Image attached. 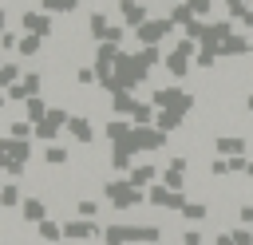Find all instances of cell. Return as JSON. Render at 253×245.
Masks as SVG:
<instances>
[{
	"label": "cell",
	"mask_w": 253,
	"mask_h": 245,
	"mask_svg": "<svg viewBox=\"0 0 253 245\" xmlns=\"http://www.w3.org/2000/svg\"><path fill=\"white\" fill-rule=\"evenodd\" d=\"M20 79H24V67H20V63H12V59H4V63H0V91L16 87Z\"/></svg>",
	"instance_id": "obj_21"
},
{
	"label": "cell",
	"mask_w": 253,
	"mask_h": 245,
	"mask_svg": "<svg viewBox=\"0 0 253 245\" xmlns=\"http://www.w3.org/2000/svg\"><path fill=\"white\" fill-rule=\"evenodd\" d=\"M20 221H24V225L47 221V202H43V194H28V198L20 202Z\"/></svg>",
	"instance_id": "obj_11"
},
{
	"label": "cell",
	"mask_w": 253,
	"mask_h": 245,
	"mask_svg": "<svg viewBox=\"0 0 253 245\" xmlns=\"http://www.w3.org/2000/svg\"><path fill=\"white\" fill-rule=\"evenodd\" d=\"M182 217H186V221H206V217H210V202H190V198H186Z\"/></svg>",
	"instance_id": "obj_23"
},
{
	"label": "cell",
	"mask_w": 253,
	"mask_h": 245,
	"mask_svg": "<svg viewBox=\"0 0 253 245\" xmlns=\"http://www.w3.org/2000/svg\"><path fill=\"white\" fill-rule=\"evenodd\" d=\"M28 154H32L28 142H20V138H12V134H8V138L0 134V170H4V174L24 178V174H28Z\"/></svg>",
	"instance_id": "obj_2"
},
{
	"label": "cell",
	"mask_w": 253,
	"mask_h": 245,
	"mask_svg": "<svg viewBox=\"0 0 253 245\" xmlns=\"http://www.w3.org/2000/svg\"><path fill=\"white\" fill-rule=\"evenodd\" d=\"M67 119H71V111H67V107H59V103H51L47 119H43V122H36V134H32V138H40V142H55V138H59V130L67 126Z\"/></svg>",
	"instance_id": "obj_6"
},
{
	"label": "cell",
	"mask_w": 253,
	"mask_h": 245,
	"mask_svg": "<svg viewBox=\"0 0 253 245\" xmlns=\"http://www.w3.org/2000/svg\"><path fill=\"white\" fill-rule=\"evenodd\" d=\"M0 194H4V182H0Z\"/></svg>",
	"instance_id": "obj_39"
},
{
	"label": "cell",
	"mask_w": 253,
	"mask_h": 245,
	"mask_svg": "<svg viewBox=\"0 0 253 245\" xmlns=\"http://www.w3.org/2000/svg\"><path fill=\"white\" fill-rule=\"evenodd\" d=\"M130 134H134V122H130V119H107V122H103V138H107L111 146H115V142H126Z\"/></svg>",
	"instance_id": "obj_15"
},
{
	"label": "cell",
	"mask_w": 253,
	"mask_h": 245,
	"mask_svg": "<svg viewBox=\"0 0 253 245\" xmlns=\"http://www.w3.org/2000/svg\"><path fill=\"white\" fill-rule=\"evenodd\" d=\"M20 55H40L43 51V40L40 36H20V47H16Z\"/></svg>",
	"instance_id": "obj_27"
},
{
	"label": "cell",
	"mask_w": 253,
	"mask_h": 245,
	"mask_svg": "<svg viewBox=\"0 0 253 245\" xmlns=\"http://www.w3.org/2000/svg\"><path fill=\"white\" fill-rule=\"evenodd\" d=\"M12 47H20V36L16 32H4L0 36V51H12Z\"/></svg>",
	"instance_id": "obj_33"
},
{
	"label": "cell",
	"mask_w": 253,
	"mask_h": 245,
	"mask_svg": "<svg viewBox=\"0 0 253 245\" xmlns=\"http://www.w3.org/2000/svg\"><path fill=\"white\" fill-rule=\"evenodd\" d=\"M241 107H245V111H249V115H253V91H249V95H245V99H241Z\"/></svg>",
	"instance_id": "obj_36"
},
{
	"label": "cell",
	"mask_w": 253,
	"mask_h": 245,
	"mask_svg": "<svg viewBox=\"0 0 253 245\" xmlns=\"http://www.w3.org/2000/svg\"><path fill=\"white\" fill-rule=\"evenodd\" d=\"M190 55H194V40H178V47L170 51V55H162V63H166V71H170V79H186L190 75Z\"/></svg>",
	"instance_id": "obj_7"
},
{
	"label": "cell",
	"mask_w": 253,
	"mask_h": 245,
	"mask_svg": "<svg viewBox=\"0 0 253 245\" xmlns=\"http://www.w3.org/2000/svg\"><path fill=\"white\" fill-rule=\"evenodd\" d=\"M182 245H206V237H202V229H182Z\"/></svg>",
	"instance_id": "obj_32"
},
{
	"label": "cell",
	"mask_w": 253,
	"mask_h": 245,
	"mask_svg": "<svg viewBox=\"0 0 253 245\" xmlns=\"http://www.w3.org/2000/svg\"><path fill=\"white\" fill-rule=\"evenodd\" d=\"M4 107H8V91H0V111H4Z\"/></svg>",
	"instance_id": "obj_38"
},
{
	"label": "cell",
	"mask_w": 253,
	"mask_h": 245,
	"mask_svg": "<svg viewBox=\"0 0 253 245\" xmlns=\"http://www.w3.org/2000/svg\"><path fill=\"white\" fill-rule=\"evenodd\" d=\"M229 36H233V24H229V20H210V24H206L202 43H206V47H213V51H221V43H225Z\"/></svg>",
	"instance_id": "obj_13"
},
{
	"label": "cell",
	"mask_w": 253,
	"mask_h": 245,
	"mask_svg": "<svg viewBox=\"0 0 253 245\" xmlns=\"http://www.w3.org/2000/svg\"><path fill=\"white\" fill-rule=\"evenodd\" d=\"M36 237L47 241V245H59V241H63V221H55V217L40 221V225H36Z\"/></svg>",
	"instance_id": "obj_19"
},
{
	"label": "cell",
	"mask_w": 253,
	"mask_h": 245,
	"mask_svg": "<svg viewBox=\"0 0 253 245\" xmlns=\"http://www.w3.org/2000/svg\"><path fill=\"white\" fill-rule=\"evenodd\" d=\"M91 245H95V241H91Z\"/></svg>",
	"instance_id": "obj_40"
},
{
	"label": "cell",
	"mask_w": 253,
	"mask_h": 245,
	"mask_svg": "<svg viewBox=\"0 0 253 245\" xmlns=\"http://www.w3.org/2000/svg\"><path fill=\"white\" fill-rule=\"evenodd\" d=\"M115 12H119V24H126V28H142L150 20L146 0H115Z\"/></svg>",
	"instance_id": "obj_9"
},
{
	"label": "cell",
	"mask_w": 253,
	"mask_h": 245,
	"mask_svg": "<svg viewBox=\"0 0 253 245\" xmlns=\"http://www.w3.org/2000/svg\"><path fill=\"white\" fill-rule=\"evenodd\" d=\"M20 24H24L28 36H40V40H51V36H55V20H51V12H43V8H24V12H20Z\"/></svg>",
	"instance_id": "obj_5"
},
{
	"label": "cell",
	"mask_w": 253,
	"mask_h": 245,
	"mask_svg": "<svg viewBox=\"0 0 253 245\" xmlns=\"http://www.w3.org/2000/svg\"><path fill=\"white\" fill-rule=\"evenodd\" d=\"M107 32H111V16H107V8H95L87 16V36L99 43V40H107Z\"/></svg>",
	"instance_id": "obj_16"
},
{
	"label": "cell",
	"mask_w": 253,
	"mask_h": 245,
	"mask_svg": "<svg viewBox=\"0 0 253 245\" xmlns=\"http://www.w3.org/2000/svg\"><path fill=\"white\" fill-rule=\"evenodd\" d=\"M40 8H43V12H51V16H75L79 0H40Z\"/></svg>",
	"instance_id": "obj_22"
},
{
	"label": "cell",
	"mask_w": 253,
	"mask_h": 245,
	"mask_svg": "<svg viewBox=\"0 0 253 245\" xmlns=\"http://www.w3.org/2000/svg\"><path fill=\"white\" fill-rule=\"evenodd\" d=\"M99 209H103V205H99V198H79V202H75V213H79V217L99 221Z\"/></svg>",
	"instance_id": "obj_26"
},
{
	"label": "cell",
	"mask_w": 253,
	"mask_h": 245,
	"mask_svg": "<svg viewBox=\"0 0 253 245\" xmlns=\"http://www.w3.org/2000/svg\"><path fill=\"white\" fill-rule=\"evenodd\" d=\"M154 115H158V111H154V103H134V111H130V122H134V126H146Z\"/></svg>",
	"instance_id": "obj_25"
},
{
	"label": "cell",
	"mask_w": 253,
	"mask_h": 245,
	"mask_svg": "<svg viewBox=\"0 0 253 245\" xmlns=\"http://www.w3.org/2000/svg\"><path fill=\"white\" fill-rule=\"evenodd\" d=\"M43 162H47L51 170H63V166H71V150H67V146H59V142H47Z\"/></svg>",
	"instance_id": "obj_18"
},
{
	"label": "cell",
	"mask_w": 253,
	"mask_h": 245,
	"mask_svg": "<svg viewBox=\"0 0 253 245\" xmlns=\"http://www.w3.org/2000/svg\"><path fill=\"white\" fill-rule=\"evenodd\" d=\"M213 245H237V241H233L229 229H217V233H213Z\"/></svg>",
	"instance_id": "obj_34"
},
{
	"label": "cell",
	"mask_w": 253,
	"mask_h": 245,
	"mask_svg": "<svg viewBox=\"0 0 253 245\" xmlns=\"http://www.w3.org/2000/svg\"><path fill=\"white\" fill-rule=\"evenodd\" d=\"M217 59H221V51H213V47L198 51V71H213V67H217Z\"/></svg>",
	"instance_id": "obj_28"
},
{
	"label": "cell",
	"mask_w": 253,
	"mask_h": 245,
	"mask_svg": "<svg viewBox=\"0 0 253 245\" xmlns=\"http://www.w3.org/2000/svg\"><path fill=\"white\" fill-rule=\"evenodd\" d=\"M4 32H8V12L0 8V36H4Z\"/></svg>",
	"instance_id": "obj_37"
},
{
	"label": "cell",
	"mask_w": 253,
	"mask_h": 245,
	"mask_svg": "<svg viewBox=\"0 0 253 245\" xmlns=\"http://www.w3.org/2000/svg\"><path fill=\"white\" fill-rule=\"evenodd\" d=\"M213 150H217L221 158H237V154L249 150V138L237 134V130H225V134H213Z\"/></svg>",
	"instance_id": "obj_10"
},
{
	"label": "cell",
	"mask_w": 253,
	"mask_h": 245,
	"mask_svg": "<svg viewBox=\"0 0 253 245\" xmlns=\"http://www.w3.org/2000/svg\"><path fill=\"white\" fill-rule=\"evenodd\" d=\"M67 134H71L79 146H95V138H99V134H95V122H91L87 115H71V119H67Z\"/></svg>",
	"instance_id": "obj_12"
},
{
	"label": "cell",
	"mask_w": 253,
	"mask_h": 245,
	"mask_svg": "<svg viewBox=\"0 0 253 245\" xmlns=\"http://www.w3.org/2000/svg\"><path fill=\"white\" fill-rule=\"evenodd\" d=\"M28 194L20 190V182H4V194H0V209H20V202H24Z\"/></svg>",
	"instance_id": "obj_20"
},
{
	"label": "cell",
	"mask_w": 253,
	"mask_h": 245,
	"mask_svg": "<svg viewBox=\"0 0 253 245\" xmlns=\"http://www.w3.org/2000/svg\"><path fill=\"white\" fill-rule=\"evenodd\" d=\"M237 20H241V28H245V32H253V8H245Z\"/></svg>",
	"instance_id": "obj_35"
},
{
	"label": "cell",
	"mask_w": 253,
	"mask_h": 245,
	"mask_svg": "<svg viewBox=\"0 0 253 245\" xmlns=\"http://www.w3.org/2000/svg\"><path fill=\"white\" fill-rule=\"evenodd\" d=\"M63 241H71V245L103 241V225L91 221V217H67V221H63Z\"/></svg>",
	"instance_id": "obj_3"
},
{
	"label": "cell",
	"mask_w": 253,
	"mask_h": 245,
	"mask_svg": "<svg viewBox=\"0 0 253 245\" xmlns=\"http://www.w3.org/2000/svg\"><path fill=\"white\" fill-rule=\"evenodd\" d=\"M146 202H150L154 209H170V213H182V205H186V194H178V190H170V186L154 182V186L146 190Z\"/></svg>",
	"instance_id": "obj_8"
},
{
	"label": "cell",
	"mask_w": 253,
	"mask_h": 245,
	"mask_svg": "<svg viewBox=\"0 0 253 245\" xmlns=\"http://www.w3.org/2000/svg\"><path fill=\"white\" fill-rule=\"evenodd\" d=\"M138 190H150L154 182H162V166H154V162H138V166H130V174H126Z\"/></svg>",
	"instance_id": "obj_14"
},
{
	"label": "cell",
	"mask_w": 253,
	"mask_h": 245,
	"mask_svg": "<svg viewBox=\"0 0 253 245\" xmlns=\"http://www.w3.org/2000/svg\"><path fill=\"white\" fill-rule=\"evenodd\" d=\"M47 111H51V103H47L43 95H32V99L24 103V119H28L32 126H36V122H43V119H47Z\"/></svg>",
	"instance_id": "obj_17"
},
{
	"label": "cell",
	"mask_w": 253,
	"mask_h": 245,
	"mask_svg": "<svg viewBox=\"0 0 253 245\" xmlns=\"http://www.w3.org/2000/svg\"><path fill=\"white\" fill-rule=\"evenodd\" d=\"M174 28H178V24H174L170 16H150L142 28H134V36H138V43H146V47H158L166 36H174Z\"/></svg>",
	"instance_id": "obj_4"
},
{
	"label": "cell",
	"mask_w": 253,
	"mask_h": 245,
	"mask_svg": "<svg viewBox=\"0 0 253 245\" xmlns=\"http://www.w3.org/2000/svg\"><path fill=\"white\" fill-rule=\"evenodd\" d=\"M103 198L111 202L115 213H130L134 205L146 202V190H138L130 178H111V182H103Z\"/></svg>",
	"instance_id": "obj_1"
},
{
	"label": "cell",
	"mask_w": 253,
	"mask_h": 245,
	"mask_svg": "<svg viewBox=\"0 0 253 245\" xmlns=\"http://www.w3.org/2000/svg\"><path fill=\"white\" fill-rule=\"evenodd\" d=\"M75 83H79V87H95V83H99L95 63H79V67H75Z\"/></svg>",
	"instance_id": "obj_24"
},
{
	"label": "cell",
	"mask_w": 253,
	"mask_h": 245,
	"mask_svg": "<svg viewBox=\"0 0 253 245\" xmlns=\"http://www.w3.org/2000/svg\"><path fill=\"white\" fill-rule=\"evenodd\" d=\"M186 8L198 16V20H206V16H213V0H186Z\"/></svg>",
	"instance_id": "obj_29"
},
{
	"label": "cell",
	"mask_w": 253,
	"mask_h": 245,
	"mask_svg": "<svg viewBox=\"0 0 253 245\" xmlns=\"http://www.w3.org/2000/svg\"><path fill=\"white\" fill-rule=\"evenodd\" d=\"M237 225H253V202H241L237 205Z\"/></svg>",
	"instance_id": "obj_31"
},
{
	"label": "cell",
	"mask_w": 253,
	"mask_h": 245,
	"mask_svg": "<svg viewBox=\"0 0 253 245\" xmlns=\"http://www.w3.org/2000/svg\"><path fill=\"white\" fill-rule=\"evenodd\" d=\"M229 233H233V241H237V245H253V225H233Z\"/></svg>",
	"instance_id": "obj_30"
}]
</instances>
